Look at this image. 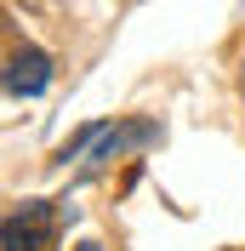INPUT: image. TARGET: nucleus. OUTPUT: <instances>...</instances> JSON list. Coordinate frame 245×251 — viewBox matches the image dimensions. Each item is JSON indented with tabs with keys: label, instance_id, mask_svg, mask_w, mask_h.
Returning a JSON list of instances; mask_svg holds the SVG:
<instances>
[{
	"label": "nucleus",
	"instance_id": "7ed1b4c3",
	"mask_svg": "<svg viewBox=\"0 0 245 251\" xmlns=\"http://www.w3.org/2000/svg\"><path fill=\"white\" fill-rule=\"evenodd\" d=\"M80 251H97V246H80Z\"/></svg>",
	"mask_w": 245,
	"mask_h": 251
},
{
	"label": "nucleus",
	"instance_id": "f257e3e1",
	"mask_svg": "<svg viewBox=\"0 0 245 251\" xmlns=\"http://www.w3.org/2000/svg\"><path fill=\"white\" fill-rule=\"evenodd\" d=\"M46 86H51V57L46 51H34V46L12 51V63H6V92L12 97H40Z\"/></svg>",
	"mask_w": 245,
	"mask_h": 251
},
{
	"label": "nucleus",
	"instance_id": "f03ea898",
	"mask_svg": "<svg viewBox=\"0 0 245 251\" xmlns=\"http://www.w3.org/2000/svg\"><path fill=\"white\" fill-rule=\"evenodd\" d=\"M46 234H51V217H46V205H40V200H29L23 211L6 217V251H40Z\"/></svg>",
	"mask_w": 245,
	"mask_h": 251
}]
</instances>
